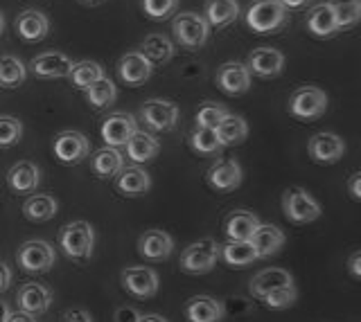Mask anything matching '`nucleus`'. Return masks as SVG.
<instances>
[{
  "mask_svg": "<svg viewBox=\"0 0 361 322\" xmlns=\"http://www.w3.org/2000/svg\"><path fill=\"white\" fill-rule=\"evenodd\" d=\"M59 243L66 257L75 262H88L95 248V230L88 221H73L61 228Z\"/></svg>",
  "mask_w": 361,
  "mask_h": 322,
  "instance_id": "f257e3e1",
  "label": "nucleus"
},
{
  "mask_svg": "<svg viewBox=\"0 0 361 322\" xmlns=\"http://www.w3.org/2000/svg\"><path fill=\"white\" fill-rule=\"evenodd\" d=\"M221 257V248L214 239H201L190 243V246L180 252V271L188 275H206L217 266Z\"/></svg>",
  "mask_w": 361,
  "mask_h": 322,
  "instance_id": "f03ea898",
  "label": "nucleus"
},
{
  "mask_svg": "<svg viewBox=\"0 0 361 322\" xmlns=\"http://www.w3.org/2000/svg\"><path fill=\"white\" fill-rule=\"evenodd\" d=\"M282 212L291 224H312L323 214V207L302 187H291L282 194Z\"/></svg>",
  "mask_w": 361,
  "mask_h": 322,
  "instance_id": "7ed1b4c3",
  "label": "nucleus"
},
{
  "mask_svg": "<svg viewBox=\"0 0 361 322\" xmlns=\"http://www.w3.org/2000/svg\"><path fill=\"white\" fill-rule=\"evenodd\" d=\"M174 37L183 48L188 50H199L206 46V41L210 37V25L208 20L195 14V12H183L174 18L172 23Z\"/></svg>",
  "mask_w": 361,
  "mask_h": 322,
  "instance_id": "20e7f679",
  "label": "nucleus"
},
{
  "mask_svg": "<svg viewBox=\"0 0 361 322\" xmlns=\"http://www.w3.org/2000/svg\"><path fill=\"white\" fill-rule=\"evenodd\" d=\"M285 14L287 9L280 0H255L246 12V25L257 34H267L285 23Z\"/></svg>",
  "mask_w": 361,
  "mask_h": 322,
  "instance_id": "39448f33",
  "label": "nucleus"
},
{
  "mask_svg": "<svg viewBox=\"0 0 361 322\" xmlns=\"http://www.w3.org/2000/svg\"><path fill=\"white\" fill-rule=\"evenodd\" d=\"M54 259H56L54 248L48 241H41V239L25 241L16 252V262L20 269L25 273H34V275L48 273L54 266Z\"/></svg>",
  "mask_w": 361,
  "mask_h": 322,
  "instance_id": "423d86ee",
  "label": "nucleus"
},
{
  "mask_svg": "<svg viewBox=\"0 0 361 322\" xmlns=\"http://www.w3.org/2000/svg\"><path fill=\"white\" fill-rule=\"evenodd\" d=\"M325 108H327V95L316 86H302L289 99L291 115H296L298 120H316L325 113Z\"/></svg>",
  "mask_w": 361,
  "mask_h": 322,
  "instance_id": "0eeeda50",
  "label": "nucleus"
},
{
  "mask_svg": "<svg viewBox=\"0 0 361 322\" xmlns=\"http://www.w3.org/2000/svg\"><path fill=\"white\" fill-rule=\"evenodd\" d=\"M120 280L122 286L127 288V293L140 300L154 297L158 293V286H161V277L149 266H129V269L122 271Z\"/></svg>",
  "mask_w": 361,
  "mask_h": 322,
  "instance_id": "6e6552de",
  "label": "nucleus"
},
{
  "mask_svg": "<svg viewBox=\"0 0 361 322\" xmlns=\"http://www.w3.org/2000/svg\"><path fill=\"white\" fill-rule=\"evenodd\" d=\"M145 124L154 131H172L178 122V106L165 99H149L140 108Z\"/></svg>",
  "mask_w": 361,
  "mask_h": 322,
  "instance_id": "1a4fd4ad",
  "label": "nucleus"
},
{
  "mask_svg": "<svg viewBox=\"0 0 361 322\" xmlns=\"http://www.w3.org/2000/svg\"><path fill=\"white\" fill-rule=\"evenodd\" d=\"M90 153V142L79 131H63L54 140V155L63 165H77Z\"/></svg>",
  "mask_w": 361,
  "mask_h": 322,
  "instance_id": "9d476101",
  "label": "nucleus"
},
{
  "mask_svg": "<svg viewBox=\"0 0 361 322\" xmlns=\"http://www.w3.org/2000/svg\"><path fill=\"white\" fill-rule=\"evenodd\" d=\"M52 300H54V295L50 291V286L39 284V282L23 284L16 293V304L20 307V311H27L32 316L45 314V311L50 309Z\"/></svg>",
  "mask_w": 361,
  "mask_h": 322,
  "instance_id": "9b49d317",
  "label": "nucleus"
},
{
  "mask_svg": "<svg viewBox=\"0 0 361 322\" xmlns=\"http://www.w3.org/2000/svg\"><path fill=\"white\" fill-rule=\"evenodd\" d=\"M307 151L312 155V160L321 165H332L343 158L345 142L336 133H316L307 144Z\"/></svg>",
  "mask_w": 361,
  "mask_h": 322,
  "instance_id": "f8f14e48",
  "label": "nucleus"
},
{
  "mask_svg": "<svg viewBox=\"0 0 361 322\" xmlns=\"http://www.w3.org/2000/svg\"><path fill=\"white\" fill-rule=\"evenodd\" d=\"M217 86L226 95H244L251 88V70L237 61L224 63L217 70Z\"/></svg>",
  "mask_w": 361,
  "mask_h": 322,
  "instance_id": "ddd939ff",
  "label": "nucleus"
},
{
  "mask_svg": "<svg viewBox=\"0 0 361 322\" xmlns=\"http://www.w3.org/2000/svg\"><path fill=\"white\" fill-rule=\"evenodd\" d=\"M138 250L149 262H165L174 250V239L165 230H147L138 239Z\"/></svg>",
  "mask_w": 361,
  "mask_h": 322,
  "instance_id": "4468645a",
  "label": "nucleus"
},
{
  "mask_svg": "<svg viewBox=\"0 0 361 322\" xmlns=\"http://www.w3.org/2000/svg\"><path fill=\"white\" fill-rule=\"evenodd\" d=\"M73 65L75 63L71 57L61 52H43L32 61V72L39 79H63V77H71Z\"/></svg>",
  "mask_w": 361,
  "mask_h": 322,
  "instance_id": "2eb2a0df",
  "label": "nucleus"
},
{
  "mask_svg": "<svg viewBox=\"0 0 361 322\" xmlns=\"http://www.w3.org/2000/svg\"><path fill=\"white\" fill-rule=\"evenodd\" d=\"M242 179H244L242 167H240V162H237L235 158L214 162L210 167V172H208V183H210L212 190H217V192L237 190V187L242 185Z\"/></svg>",
  "mask_w": 361,
  "mask_h": 322,
  "instance_id": "dca6fc26",
  "label": "nucleus"
},
{
  "mask_svg": "<svg viewBox=\"0 0 361 322\" xmlns=\"http://www.w3.org/2000/svg\"><path fill=\"white\" fill-rule=\"evenodd\" d=\"M120 79L129 86H142L145 82H149V77L154 72V63L145 59L142 52H129L124 54L118 63Z\"/></svg>",
  "mask_w": 361,
  "mask_h": 322,
  "instance_id": "f3484780",
  "label": "nucleus"
},
{
  "mask_svg": "<svg viewBox=\"0 0 361 322\" xmlns=\"http://www.w3.org/2000/svg\"><path fill=\"white\" fill-rule=\"evenodd\" d=\"M138 131L135 129V120L127 113H113L104 120V124H102V140H104L109 147H122V144H127L129 138L133 133Z\"/></svg>",
  "mask_w": 361,
  "mask_h": 322,
  "instance_id": "a211bd4d",
  "label": "nucleus"
},
{
  "mask_svg": "<svg viewBox=\"0 0 361 322\" xmlns=\"http://www.w3.org/2000/svg\"><path fill=\"white\" fill-rule=\"evenodd\" d=\"M246 68L257 77H278L285 68V54L274 48H257L248 54Z\"/></svg>",
  "mask_w": 361,
  "mask_h": 322,
  "instance_id": "6ab92c4d",
  "label": "nucleus"
},
{
  "mask_svg": "<svg viewBox=\"0 0 361 322\" xmlns=\"http://www.w3.org/2000/svg\"><path fill=\"white\" fill-rule=\"evenodd\" d=\"M16 32L23 41L37 43V41H43L45 37H48L50 20L43 12H37V9H25V12H20L16 18Z\"/></svg>",
  "mask_w": 361,
  "mask_h": 322,
  "instance_id": "aec40b11",
  "label": "nucleus"
},
{
  "mask_svg": "<svg viewBox=\"0 0 361 322\" xmlns=\"http://www.w3.org/2000/svg\"><path fill=\"white\" fill-rule=\"evenodd\" d=\"M39 183H41V169L27 160L16 162L7 174V185L11 187V192H16V194H30L37 190Z\"/></svg>",
  "mask_w": 361,
  "mask_h": 322,
  "instance_id": "412c9836",
  "label": "nucleus"
},
{
  "mask_svg": "<svg viewBox=\"0 0 361 322\" xmlns=\"http://www.w3.org/2000/svg\"><path fill=\"white\" fill-rule=\"evenodd\" d=\"M224 316V304L210 295H197L185 304V318L190 322H221Z\"/></svg>",
  "mask_w": 361,
  "mask_h": 322,
  "instance_id": "4be33fe9",
  "label": "nucleus"
},
{
  "mask_svg": "<svg viewBox=\"0 0 361 322\" xmlns=\"http://www.w3.org/2000/svg\"><path fill=\"white\" fill-rule=\"evenodd\" d=\"M285 241H287L285 232H282L278 226H271V224H259V228L255 230V235L251 239V243L257 250V259L274 257V255H278L282 250Z\"/></svg>",
  "mask_w": 361,
  "mask_h": 322,
  "instance_id": "5701e85b",
  "label": "nucleus"
},
{
  "mask_svg": "<svg viewBox=\"0 0 361 322\" xmlns=\"http://www.w3.org/2000/svg\"><path fill=\"white\" fill-rule=\"evenodd\" d=\"M257 228H259L257 214L248 212V210H235V212L228 214L224 230L231 241H251Z\"/></svg>",
  "mask_w": 361,
  "mask_h": 322,
  "instance_id": "b1692460",
  "label": "nucleus"
},
{
  "mask_svg": "<svg viewBox=\"0 0 361 322\" xmlns=\"http://www.w3.org/2000/svg\"><path fill=\"white\" fill-rule=\"evenodd\" d=\"M285 284H293V275L285 269H264V271H259L251 284H248V288H251V295L257 297V300H262L267 293H271L274 288H280V286H285Z\"/></svg>",
  "mask_w": 361,
  "mask_h": 322,
  "instance_id": "393cba45",
  "label": "nucleus"
},
{
  "mask_svg": "<svg viewBox=\"0 0 361 322\" xmlns=\"http://www.w3.org/2000/svg\"><path fill=\"white\" fill-rule=\"evenodd\" d=\"M116 187L127 196H140L152 190V179L142 167H127L116 176Z\"/></svg>",
  "mask_w": 361,
  "mask_h": 322,
  "instance_id": "a878e982",
  "label": "nucleus"
},
{
  "mask_svg": "<svg viewBox=\"0 0 361 322\" xmlns=\"http://www.w3.org/2000/svg\"><path fill=\"white\" fill-rule=\"evenodd\" d=\"M90 169L99 179H113V176H118L124 169V155L116 147H104L93 155Z\"/></svg>",
  "mask_w": 361,
  "mask_h": 322,
  "instance_id": "bb28decb",
  "label": "nucleus"
},
{
  "mask_svg": "<svg viewBox=\"0 0 361 322\" xmlns=\"http://www.w3.org/2000/svg\"><path fill=\"white\" fill-rule=\"evenodd\" d=\"M124 147H127V155L133 162H147V160L156 158L158 151H161V144H158V140L154 136H149V133H145V131H135Z\"/></svg>",
  "mask_w": 361,
  "mask_h": 322,
  "instance_id": "cd10ccee",
  "label": "nucleus"
},
{
  "mask_svg": "<svg viewBox=\"0 0 361 322\" xmlns=\"http://www.w3.org/2000/svg\"><path fill=\"white\" fill-rule=\"evenodd\" d=\"M56 210H59V203L50 194H34L23 203V214H25V219L34 221V224L50 221L56 214Z\"/></svg>",
  "mask_w": 361,
  "mask_h": 322,
  "instance_id": "c85d7f7f",
  "label": "nucleus"
},
{
  "mask_svg": "<svg viewBox=\"0 0 361 322\" xmlns=\"http://www.w3.org/2000/svg\"><path fill=\"white\" fill-rule=\"evenodd\" d=\"M240 16L237 0H206V20L210 27H226Z\"/></svg>",
  "mask_w": 361,
  "mask_h": 322,
  "instance_id": "c756f323",
  "label": "nucleus"
},
{
  "mask_svg": "<svg viewBox=\"0 0 361 322\" xmlns=\"http://www.w3.org/2000/svg\"><path fill=\"white\" fill-rule=\"evenodd\" d=\"M307 27L314 37H321V39H327L332 37L334 32H338L336 27V18H334V12L330 3H323V5H316L310 16H307Z\"/></svg>",
  "mask_w": 361,
  "mask_h": 322,
  "instance_id": "7c9ffc66",
  "label": "nucleus"
},
{
  "mask_svg": "<svg viewBox=\"0 0 361 322\" xmlns=\"http://www.w3.org/2000/svg\"><path fill=\"white\" fill-rule=\"evenodd\" d=\"M145 59L149 63H167L169 59L174 57V43L169 41L167 37L163 34H149L145 41H142V50Z\"/></svg>",
  "mask_w": 361,
  "mask_h": 322,
  "instance_id": "2f4dec72",
  "label": "nucleus"
},
{
  "mask_svg": "<svg viewBox=\"0 0 361 322\" xmlns=\"http://www.w3.org/2000/svg\"><path fill=\"white\" fill-rule=\"evenodd\" d=\"M217 131V136L221 140L224 147H231V144H240L246 140L248 136V124H246V120L240 117V115H226L221 120V124L214 129Z\"/></svg>",
  "mask_w": 361,
  "mask_h": 322,
  "instance_id": "473e14b6",
  "label": "nucleus"
},
{
  "mask_svg": "<svg viewBox=\"0 0 361 322\" xmlns=\"http://www.w3.org/2000/svg\"><path fill=\"white\" fill-rule=\"evenodd\" d=\"M221 257L231 266H248L257 259V250L251 241H231L221 246Z\"/></svg>",
  "mask_w": 361,
  "mask_h": 322,
  "instance_id": "72a5a7b5",
  "label": "nucleus"
},
{
  "mask_svg": "<svg viewBox=\"0 0 361 322\" xmlns=\"http://www.w3.org/2000/svg\"><path fill=\"white\" fill-rule=\"evenodd\" d=\"M338 30H348L361 20V0H330Z\"/></svg>",
  "mask_w": 361,
  "mask_h": 322,
  "instance_id": "f704fd0d",
  "label": "nucleus"
},
{
  "mask_svg": "<svg viewBox=\"0 0 361 322\" xmlns=\"http://www.w3.org/2000/svg\"><path fill=\"white\" fill-rule=\"evenodd\" d=\"M116 97H118V88L111 79H106V77H102L99 82L86 88V99L93 108H109L116 102Z\"/></svg>",
  "mask_w": 361,
  "mask_h": 322,
  "instance_id": "c9c22d12",
  "label": "nucleus"
},
{
  "mask_svg": "<svg viewBox=\"0 0 361 322\" xmlns=\"http://www.w3.org/2000/svg\"><path fill=\"white\" fill-rule=\"evenodd\" d=\"M190 144H192V149H195L197 153H201V155H212V153H219L224 149L217 131L206 129V127H197L195 131H192Z\"/></svg>",
  "mask_w": 361,
  "mask_h": 322,
  "instance_id": "e433bc0d",
  "label": "nucleus"
},
{
  "mask_svg": "<svg viewBox=\"0 0 361 322\" xmlns=\"http://www.w3.org/2000/svg\"><path fill=\"white\" fill-rule=\"evenodd\" d=\"M25 77H27V70H25V65H23L20 59L11 57V54L0 57V86L16 88L25 82Z\"/></svg>",
  "mask_w": 361,
  "mask_h": 322,
  "instance_id": "4c0bfd02",
  "label": "nucleus"
},
{
  "mask_svg": "<svg viewBox=\"0 0 361 322\" xmlns=\"http://www.w3.org/2000/svg\"><path fill=\"white\" fill-rule=\"evenodd\" d=\"M102 77H104V70H102V65L95 61H79L71 70V82L77 88H84V91L88 86H93L95 82H99Z\"/></svg>",
  "mask_w": 361,
  "mask_h": 322,
  "instance_id": "58836bf2",
  "label": "nucleus"
},
{
  "mask_svg": "<svg viewBox=\"0 0 361 322\" xmlns=\"http://www.w3.org/2000/svg\"><path fill=\"white\" fill-rule=\"evenodd\" d=\"M298 297V291H296V284H285L280 288H274L271 293H267L262 297V302L267 304V309L271 311H285L289 309L293 302H296Z\"/></svg>",
  "mask_w": 361,
  "mask_h": 322,
  "instance_id": "ea45409f",
  "label": "nucleus"
},
{
  "mask_svg": "<svg viewBox=\"0 0 361 322\" xmlns=\"http://www.w3.org/2000/svg\"><path fill=\"white\" fill-rule=\"evenodd\" d=\"M228 115L226 106L217 102H203L197 110V127H206V129H217L221 124V120Z\"/></svg>",
  "mask_w": 361,
  "mask_h": 322,
  "instance_id": "a19ab883",
  "label": "nucleus"
},
{
  "mask_svg": "<svg viewBox=\"0 0 361 322\" xmlns=\"http://www.w3.org/2000/svg\"><path fill=\"white\" fill-rule=\"evenodd\" d=\"M23 138V124L20 120L11 115H0V149L14 147Z\"/></svg>",
  "mask_w": 361,
  "mask_h": 322,
  "instance_id": "79ce46f5",
  "label": "nucleus"
},
{
  "mask_svg": "<svg viewBox=\"0 0 361 322\" xmlns=\"http://www.w3.org/2000/svg\"><path fill=\"white\" fill-rule=\"evenodd\" d=\"M178 0H142V12L152 20H165L174 14Z\"/></svg>",
  "mask_w": 361,
  "mask_h": 322,
  "instance_id": "37998d69",
  "label": "nucleus"
},
{
  "mask_svg": "<svg viewBox=\"0 0 361 322\" xmlns=\"http://www.w3.org/2000/svg\"><path fill=\"white\" fill-rule=\"evenodd\" d=\"M224 314H228V316H248L253 311V307H251V302H248L246 297H242V295H231V297H226L224 300Z\"/></svg>",
  "mask_w": 361,
  "mask_h": 322,
  "instance_id": "c03bdc74",
  "label": "nucleus"
},
{
  "mask_svg": "<svg viewBox=\"0 0 361 322\" xmlns=\"http://www.w3.org/2000/svg\"><path fill=\"white\" fill-rule=\"evenodd\" d=\"M140 311L133 309V307H120L116 309V314H113V320L116 322H140Z\"/></svg>",
  "mask_w": 361,
  "mask_h": 322,
  "instance_id": "a18cd8bd",
  "label": "nucleus"
},
{
  "mask_svg": "<svg viewBox=\"0 0 361 322\" xmlns=\"http://www.w3.org/2000/svg\"><path fill=\"white\" fill-rule=\"evenodd\" d=\"M348 192H350V196L355 198V201H361V172H357V174L350 176V181H348Z\"/></svg>",
  "mask_w": 361,
  "mask_h": 322,
  "instance_id": "49530a36",
  "label": "nucleus"
},
{
  "mask_svg": "<svg viewBox=\"0 0 361 322\" xmlns=\"http://www.w3.org/2000/svg\"><path fill=\"white\" fill-rule=\"evenodd\" d=\"M63 322H93V318L84 309H73L63 316Z\"/></svg>",
  "mask_w": 361,
  "mask_h": 322,
  "instance_id": "de8ad7c7",
  "label": "nucleus"
},
{
  "mask_svg": "<svg viewBox=\"0 0 361 322\" xmlns=\"http://www.w3.org/2000/svg\"><path fill=\"white\" fill-rule=\"evenodd\" d=\"M348 271L353 273L357 280H361V250L353 252L350 255V259H348Z\"/></svg>",
  "mask_w": 361,
  "mask_h": 322,
  "instance_id": "09e8293b",
  "label": "nucleus"
},
{
  "mask_svg": "<svg viewBox=\"0 0 361 322\" xmlns=\"http://www.w3.org/2000/svg\"><path fill=\"white\" fill-rule=\"evenodd\" d=\"M9 284H11V271L5 262H0V293L7 291Z\"/></svg>",
  "mask_w": 361,
  "mask_h": 322,
  "instance_id": "8fccbe9b",
  "label": "nucleus"
},
{
  "mask_svg": "<svg viewBox=\"0 0 361 322\" xmlns=\"http://www.w3.org/2000/svg\"><path fill=\"white\" fill-rule=\"evenodd\" d=\"M5 322H37V316L27 314V311H11Z\"/></svg>",
  "mask_w": 361,
  "mask_h": 322,
  "instance_id": "3c124183",
  "label": "nucleus"
},
{
  "mask_svg": "<svg viewBox=\"0 0 361 322\" xmlns=\"http://www.w3.org/2000/svg\"><path fill=\"white\" fill-rule=\"evenodd\" d=\"M282 5H285V9H298L302 5H307V0H280Z\"/></svg>",
  "mask_w": 361,
  "mask_h": 322,
  "instance_id": "603ef678",
  "label": "nucleus"
},
{
  "mask_svg": "<svg viewBox=\"0 0 361 322\" xmlns=\"http://www.w3.org/2000/svg\"><path fill=\"white\" fill-rule=\"evenodd\" d=\"M9 314H11V309H9V304L5 302L3 297H0V322H5L7 318H9Z\"/></svg>",
  "mask_w": 361,
  "mask_h": 322,
  "instance_id": "864d4df0",
  "label": "nucleus"
},
{
  "mask_svg": "<svg viewBox=\"0 0 361 322\" xmlns=\"http://www.w3.org/2000/svg\"><path fill=\"white\" fill-rule=\"evenodd\" d=\"M79 5H84V7H99V5H104L106 0H77Z\"/></svg>",
  "mask_w": 361,
  "mask_h": 322,
  "instance_id": "5fc2aeb1",
  "label": "nucleus"
},
{
  "mask_svg": "<svg viewBox=\"0 0 361 322\" xmlns=\"http://www.w3.org/2000/svg\"><path fill=\"white\" fill-rule=\"evenodd\" d=\"M140 322H167L163 316H158V314H149V316H142Z\"/></svg>",
  "mask_w": 361,
  "mask_h": 322,
  "instance_id": "6e6d98bb",
  "label": "nucleus"
},
{
  "mask_svg": "<svg viewBox=\"0 0 361 322\" xmlns=\"http://www.w3.org/2000/svg\"><path fill=\"white\" fill-rule=\"evenodd\" d=\"M3 30H5V18H3V14H0V34H3Z\"/></svg>",
  "mask_w": 361,
  "mask_h": 322,
  "instance_id": "4d7b16f0",
  "label": "nucleus"
}]
</instances>
